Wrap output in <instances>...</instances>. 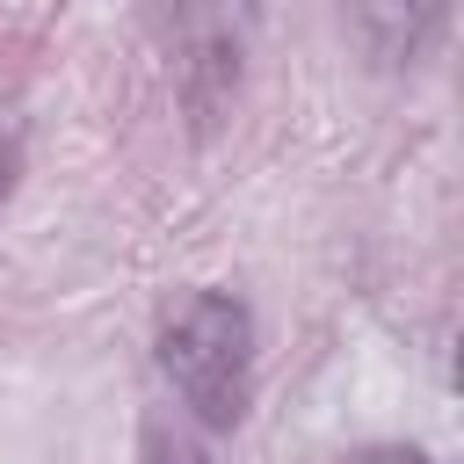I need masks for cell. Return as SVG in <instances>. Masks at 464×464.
<instances>
[{"label": "cell", "instance_id": "cell-4", "mask_svg": "<svg viewBox=\"0 0 464 464\" xmlns=\"http://www.w3.org/2000/svg\"><path fill=\"white\" fill-rule=\"evenodd\" d=\"M138 464H210V457H203V442H196V435H181L174 420H160V413H152V420H145V435H138Z\"/></svg>", "mask_w": 464, "mask_h": 464}, {"label": "cell", "instance_id": "cell-1", "mask_svg": "<svg viewBox=\"0 0 464 464\" xmlns=\"http://www.w3.org/2000/svg\"><path fill=\"white\" fill-rule=\"evenodd\" d=\"M160 370L196 428H239L254 399V312L232 290H181L160 319Z\"/></svg>", "mask_w": 464, "mask_h": 464}, {"label": "cell", "instance_id": "cell-3", "mask_svg": "<svg viewBox=\"0 0 464 464\" xmlns=\"http://www.w3.org/2000/svg\"><path fill=\"white\" fill-rule=\"evenodd\" d=\"M450 22V0H348V29L370 51V65H420Z\"/></svg>", "mask_w": 464, "mask_h": 464}, {"label": "cell", "instance_id": "cell-5", "mask_svg": "<svg viewBox=\"0 0 464 464\" xmlns=\"http://www.w3.org/2000/svg\"><path fill=\"white\" fill-rule=\"evenodd\" d=\"M341 464H435L428 450H406V442H377V450H355V457H341Z\"/></svg>", "mask_w": 464, "mask_h": 464}, {"label": "cell", "instance_id": "cell-2", "mask_svg": "<svg viewBox=\"0 0 464 464\" xmlns=\"http://www.w3.org/2000/svg\"><path fill=\"white\" fill-rule=\"evenodd\" d=\"M152 22H160V44L174 58V80H181L196 123H210L218 102L239 87L254 0H152Z\"/></svg>", "mask_w": 464, "mask_h": 464}]
</instances>
